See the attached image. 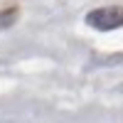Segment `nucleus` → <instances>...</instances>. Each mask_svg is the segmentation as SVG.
<instances>
[{
	"mask_svg": "<svg viewBox=\"0 0 123 123\" xmlns=\"http://www.w3.org/2000/svg\"><path fill=\"white\" fill-rule=\"evenodd\" d=\"M86 25L98 30V32H111V30L123 27V7L108 5V7H96L86 15Z\"/></svg>",
	"mask_w": 123,
	"mask_h": 123,
	"instance_id": "obj_1",
	"label": "nucleus"
},
{
	"mask_svg": "<svg viewBox=\"0 0 123 123\" xmlns=\"http://www.w3.org/2000/svg\"><path fill=\"white\" fill-rule=\"evenodd\" d=\"M17 20V10L15 7H7V10H0V30H7L12 27Z\"/></svg>",
	"mask_w": 123,
	"mask_h": 123,
	"instance_id": "obj_2",
	"label": "nucleus"
}]
</instances>
